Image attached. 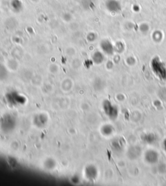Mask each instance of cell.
I'll return each mask as SVG.
<instances>
[{
    "label": "cell",
    "instance_id": "cell-1",
    "mask_svg": "<svg viewBox=\"0 0 166 186\" xmlns=\"http://www.w3.org/2000/svg\"><path fill=\"white\" fill-rule=\"evenodd\" d=\"M106 6L110 12H118L121 10V5L117 0H108L106 3Z\"/></svg>",
    "mask_w": 166,
    "mask_h": 186
},
{
    "label": "cell",
    "instance_id": "cell-2",
    "mask_svg": "<svg viewBox=\"0 0 166 186\" xmlns=\"http://www.w3.org/2000/svg\"><path fill=\"white\" fill-rule=\"evenodd\" d=\"M101 47L103 48V50L107 54H111L113 51L112 45L111 44L110 42H108L107 40L103 41V43H102Z\"/></svg>",
    "mask_w": 166,
    "mask_h": 186
}]
</instances>
